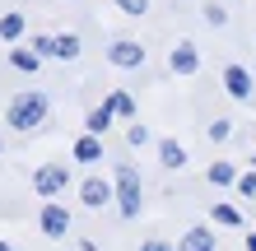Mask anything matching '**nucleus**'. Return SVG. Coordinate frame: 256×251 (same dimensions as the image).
Here are the masks:
<instances>
[{
	"label": "nucleus",
	"instance_id": "obj_1",
	"mask_svg": "<svg viewBox=\"0 0 256 251\" xmlns=\"http://www.w3.org/2000/svg\"><path fill=\"white\" fill-rule=\"evenodd\" d=\"M42 116H47V98L42 93H19L10 102V126L14 130H33V126H42Z\"/></svg>",
	"mask_w": 256,
	"mask_h": 251
},
{
	"label": "nucleus",
	"instance_id": "obj_2",
	"mask_svg": "<svg viewBox=\"0 0 256 251\" xmlns=\"http://www.w3.org/2000/svg\"><path fill=\"white\" fill-rule=\"evenodd\" d=\"M116 200H122V214H126V219L140 214V177H135L130 163L116 168Z\"/></svg>",
	"mask_w": 256,
	"mask_h": 251
},
{
	"label": "nucleus",
	"instance_id": "obj_3",
	"mask_svg": "<svg viewBox=\"0 0 256 251\" xmlns=\"http://www.w3.org/2000/svg\"><path fill=\"white\" fill-rule=\"evenodd\" d=\"M42 233H47V238H66L70 233V214L61 205H47V210H42Z\"/></svg>",
	"mask_w": 256,
	"mask_h": 251
},
{
	"label": "nucleus",
	"instance_id": "obj_4",
	"mask_svg": "<svg viewBox=\"0 0 256 251\" xmlns=\"http://www.w3.org/2000/svg\"><path fill=\"white\" fill-rule=\"evenodd\" d=\"M80 196H84V205H94V210H98V205H108V200H112V186L102 182V177H88V182L80 186Z\"/></svg>",
	"mask_w": 256,
	"mask_h": 251
},
{
	"label": "nucleus",
	"instance_id": "obj_5",
	"mask_svg": "<svg viewBox=\"0 0 256 251\" xmlns=\"http://www.w3.org/2000/svg\"><path fill=\"white\" fill-rule=\"evenodd\" d=\"M224 84H228L233 98H252V75H247L242 65H228V70H224Z\"/></svg>",
	"mask_w": 256,
	"mask_h": 251
},
{
	"label": "nucleus",
	"instance_id": "obj_6",
	"mask_svg": "<svg viewBox=\"0 0 256 251\" xmlns=\"http://www.w3.org/2000/svg\"><path fill=\"white\" fill-rule=\"evenodd\" d=\"M112 61L130 70V65H140V61H144V47H140V42H116V47H112Z\"/></svg>",
	"mask_w": 256,
	"mask_h": 251
},
{
	"label": "nucleus",
	"instance_id": "obj_7",
	"mask_svg": "<svg viewBox=\"0 0 256 251\" xmlns=\"http://www.w3.org/2000/svg\"><path fill=\"white\" fill-rule=\"evenodd\" d=\"M177 251H214V233H210V228H191Z\"/></svg>",
	"mask_w": 256,
	"mask_h": 251
},
{
	"label": "nucleus",
	"instance_id": "obj_8",
	"mask_svg": "<svg viewBox=\"0 0 256 251\" xmlns=\"http://www.w3.org/2000/svg\"><path fill=\"white\" fill-rule=\"evenodd\" d=\"M61 186H66V168H42L38 172V191L42 196H56Z\"/></svg>",
	"mask_w": 256,
	"mask_h": 251
},
{
	"label": "nucleus",
	"instance_id": "obj_9",
	"mask_svg": "<svg viewBox=\"0 0 256 251\" xmlns=\"http://www.w3.org/2000/svg\"><path fill=\"white\" fill-rule=\"evenodd\" d=\"M47 56H61V61H70V56H80V37H52V47H47Z\"/></svg>",
	"mask_w": 256,
	"mask_h": 251
},
{
	"label": "nucleus",
	"instance_id": "obj_10",
	"mask_svg": "<svg viewBox=\"0 0 256 251\" xmlns=\"http://www.w3.org/2000/svg\"><path fill=\"white\" fill-rule=\"evenodd\" d=\"M172 70H177V75H191V70H196V47H191V42H182V47L172 51Z\"/></svg>",
	"mask_w": 256,
	"mask_h": 251
},
{
	"label": "nucleus",
	"instance_id": "obj_11",
	"mask_svg": "<svg viewBox=\"0 0 256 251\" xmlns=\"http://www.w3.org/2000/svg\"><path fill=\"white\" fill-rule=\"evenodd\" d=\"M158 154H163V163H168V168H182V163H186V149H182L177 140H163Z\"/></svg>",
	"mask_w": 256,
	"mask_h": 251
},
{
	"label": "nucleus",
	"instance_id": "obj_12",
	"mask_svg": "<svg viewBox=\"0 0 256 251\" xmlns=\"http://www.w3.org/2000/svg\"><path fill=\"white\" fill-rule=\"evenodd\" d=\"M98 154H102V144L94 135H84L80 144H74V158H80V163H98Z\"/></svg>",
	"mask_w": 256,
	"mask_h": 251
},
{
	"label": "nucleus",
	"instance_id": "obj_13",
	"mask_svg": "<svg viewBox=\"0 0 256 251\" xmlns=\"http://www.w3.org/2000/svg\"><path fill=\"white\" fill-rule=\"evenodd\" d=\"M112 116H116V112H112V102H108V107H98V112H88V130H94V135H102Z\"/></svg>",
	"mask_w": 256,
	"mask_h": 251
},
{
	"label": "nucleus",
	"instance_id": "obj_14",
	"mask_svg": "<svg viewBox=\"0 0 256 251\" xmlns=\"http://www.w3.org/2000/svg\"><path fill=\"white\" fill-rule=\"evenodd\" d=\"M24 33V19L19 14H5V19H0V37H19Z\"/></svg>",
	"mask_w": 256,
	"mask_h": 251
},
{
	"label": "nucleus",
	"instance_id": "obj_15",
	"mask_svg": "<svg viewBox=\"0 0 256 251\" xmlns=\"http://www.w3.org/2000/svg\"><path fill=\"white\" fill-rule=\"evenodd\" d=\"M210 182H214V186H228L233 182V163H214V168H210Z\"/></svg>",
	"mask_w": 256,
	"mask_h": 251
},
{
	"label": "nucleus",
	"instance_id": "obj_16",
	"mask_svg": "<svg viewBox=\"0 0 256 251\" xmlns=\"http://www.w3.org/2000/svg\"><path fill=\"white\" fill-rule=\"evenodd\" d=\"M214 219H219V224H228V228H233V224H242V214H238L233 205H214Z\"/></svg>",
	"mask_w": 256,
	"mask_h": 251
},
{
	"label": "nucleus",
	"instance_id": "obj_17",
	"mask_svg": "<svg viewBox=\"0 0 256 251\" xmlns=\"http://www.w3.org/2000/svg\"><path fill=\"white\" fill-rule=\"evenodd\" d=\"M14 65L19 70H38V56L33 51H14Z\"/></svg>",
	"mask_w": 256,
	"mask_h": 251
},
{
	"label": "nucleus",
	"instance_id": "obj_18",
	"mask_svg": "<svg viewBox=\"0 0 256 251\" xmlns=\"http://www.w3.org/2000/svg\"><path fill=\"white\" fill-rule=\"evenodd\" d=\"M112 112H122V116H130L135 107H130V98H126V93H112Z\"/></svg>",
	"mask_w": 256,
	"mask_h": 251
},
{
	"label": "nucleus",
	"instance_id": "obj_19",
	"mask_svg": "<svg viewBox=\"0 0 256 251\" xmlns=\"http://www.w3.org/2000/svg\"><path fill=\"white\" fill-rule=\"evenodd\" d=\"M116 5H122L126 14H144V9H149V0H116Z\"/></svg>",
	"mask_w": 256,
	"mask_h": 251
},
{
	"label": "nucleus",
	"instance_id": "obj_20",
	"mask_svg": "<svg viewBox=\"0 0 256 251\" xmlns=\"http://www.w3.org/2000/svg\"><path fill=\"white\" fill-rule=\"evenodd\" d=\"M238 191H242V196H256V172H247V177H238Z\"/></svg>",
	"mask_w": 256,
	"mask_h": 251
},
{
	"label": "nucleus",
	"instance_id": "obj_21",
	"mask_svg": "<svg viewBox=\"0 0 256 251\" xmlns=\"http://www.w3.org/2000/svg\"><path fill=\"white\" fill-rule=\"evenodd\" d=\"M140 251H172V247H168V242H158V238H149V242H144Z\"/></svg>",
	"mask_w": 256,
	"mask_h": 251
},
{
	"label": "nucleus",
	"instance_id": "obj_22",
	"mask_svg": "<svg viewBox=\"0 0 256 251\" xmlns=\"http://www.w3.org/2000/svg\"><path fill=\"white\" fill-rule=\"evenodd\" d=\"M247 251H256V233H252V238H247Z\"/></svg>",
	"mask_w": 256,
	"mask_h": 251
},
{
	"label": "nucleus",
	"instance_id": "obj_23",
	"mask_svg": "<svg viewBox=\"0 0 256 251\" xmlns=\"http://www.w3.org/2000/svg\"><path fill=\"white\" fill-rule=\"evenodd\" d=\"M0 251H10V242H0Z\"/></svg>",
	"mask_w": 256,
	"mask_h": 251
}]
</instances>
